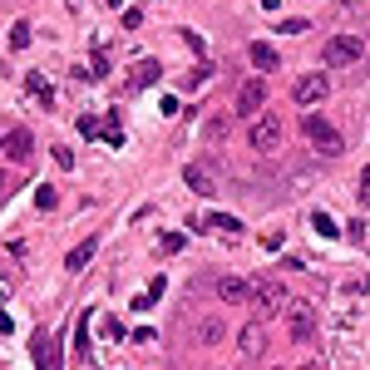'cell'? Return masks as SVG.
Listing matches in <instances>:
<instances>
[{
  "label": "cell",
  "mask_w": 370,
  "mask_h": 370,
  "mask_svg": "<svg viewBox=\"0 0 370 370\" xmlns=\"http://www.w3.org/2000/svg\"><path fill=\"white\" fill-rule=\"evenodd\" d=\"M326 99H331V74L326 70H311V74H301L291 84V104L296 109H316V104H326Z\"/></svg>",
  "instance_id": "cell-1"
},
{
  "label": "cell",
  "mask_w": 370,
  "mask_h": 370,
  "mask_svg": "<svg viewBox=\"0 0 370 370\" xmlns=\"http://www.w3.org/2000/svg\"><path fill=\"white\" fill-rule=\"evenodd\" d=\"M247 143H252L257 153H277V148H282V114H277V109H262V114L252 119V129H247Z\"/></svg>",
  "instance_id": "cell-2"
},
{
  "label": "cell",
  "mask_w": 370,
  "mask_h": 370,
  "mask_svg": "<svg viewBox=\"0 0 370 370\" xmlns=\"http://www.w3.org/2000/svg\"><path fill=\"white\" fill-rule=\"evenodd\" d=\"M247 301H252V311H257V316H277V311L287 306V287H282L277 277H257Z\"/></svg>",
  "instance_id": "cell-3"
},
{
  "label": "cell",
  "mask_w": 370,
  "mask_h": 370,
  "mask_svg": "<svg viewBox=\"0 0 370 370\" xmlns=\"http://www.w3.org/2000/svg\"><path fill=\"white\" fill-rule=\"evenodd\" d=\"M301 134H306V138H311L316 148H321L326 158H336V153H346V138H341V134H336V129H331V124H326L321 114H316V109H311V114L301 119Z\"/></svg>",
  "instance_id": "cell-4"
},
{
  "label": "cell",
  "mask_w": 370,
  "mask_h": 370,
  "mask_svg": "<svg viewBox=\"0 0 370 370\" xmlns=\"http://www.w3.org/2000/svg\"><path fill=\"white\" fill-rule=\"evenodd\" d=\"M287 331H291V341L316 336V306L311 301H287Z\"/></svg>",
  "instance_id": "cell-5"
},
{
  "label": "cell",
  "mask_w": 370,
  "mask_h": 370,
  "mask_svg": "<svg viewBox=\"0 0 370 370\" xmlns=\"http://www.w3.org/2000/svg\"><path fill=\"white\" fill-rule=\"evenodd\" d=\"M365 55V45L355 40V35H336V40H326V65L331 70H341V65H355Z\"/></svg>",
  "instance_id": "cell-6"
},
{
  "label": "cell",
  "mask_w": 370,
  "mask_h": 370,
  "mask_svg": "<svg viewBox=\"0 0 370 370\" xmlns=\"http://www.w3.org/2000/svg\"><path fill=\"white\" fill-rule=\"evenodd\" d=\"M262 109H267V84H262V79H247V84L237 89V114L252 124Z\"/></svg>",
  "instance_id": "cell-7"
},
{
  "label": "cell",
  "mask_w": 370,
  "mask_h": 370,
  "mask_svg": "<svg viewBox=\"0 0 370 370\" xmlns=\"http://www.w3.org/2000/svg\"><path fill=\"white\" fill-rule=\"evenodd\" d=\"M6 153H10V163H30V153H35V138H30V129H25V124L6 129Z\"/></svg>",
  "instance_id": "cell-8"
},
{
  "label": "cell",
  "mask_w": 370,
  "mask_h": 370,
  "mask_svg": "<svg viewBox=\"0 0 370 370\" xmlns=\"http://www.w3.org/2000/svg\"><path fill=\"white\" fill-rule=\"evenodd\" d=\"M183 183H188L198 198H213V193H218V178H213V168H207V163H188V168H183Z\"/></svg>",
  "instance_id": "cell-9"
},
{
  "label": "cell",
  "mask_w": 370,
  "mask_h": 370,
  "mask_svg": "<svg viewBox=\"0 0 370 370\" xmlns=\"http://www.w3.org/2000/svg\"><path fill=\"white\" fill-rule=\"evenodd\" d=\"M25 94L40 104V109H55V89H49V79L40 70H25Z\"/></svg>",
  "instance_id": "cell-10"
},
{
  "label": "cell",
  "mask_w": 370,
  "mask_h": 370,
  "mask_svg": "<svg viewBox=\"0 0 370 370\" xmlns=\"http://www.w3.org/2000/svg\"><path fill=\"white\" fill-rule=\"evenodd\" d=\"M213 291H218V301L237 306V301H247V296H252V282H242V277H218V282H213Z\"/></svg>",
  "instance_id": "cell-11"
},
{
  "label": "cell",
  "mask_w": 370,
  "mask_h": 370,
  "mask_svg": "<svg viewBox=\"0 0 370 370\" xmlns=\"http://www.w3.org/2000/svg\"><path fill=\"white\" fill-rule=\"evenodd\" d=\"M94 252H99V237H84L70 257H65V272H84L89 267V262H94Z\"/></svg>",
  "instance_id": "cell-12"
},
{
  "label": "cell",
  "mask_w": 370,
  "mask_h": 370,
  "mask_svg": "<svg viewBox=\"0 0 370 370\" xmlns=\"http://www.w3.org/2000/svg\"><path fill=\"white\" fill-rule=\"evenodd\" d=\"M202 232H223V237H242V223L232 213H207L202 218Z\"/></svg>",
  "instance_id": "cell-13"
},
{
  "label": "cell",
  "mask_w": 370,
  "mask_h": 370,
  "mask_svg": "<svg viewBox=\"0 0 370 370\" xmlns=\"http://www.w3.org/2000/svg\"><path fill=\"white\" fill-rule=\"evenodd\" d=\"M247 55H252V65H257V70H277V65H282L277 45H267V40H252V49H247Z\"/></svg>",
  "instance_id": "cell-14"
},
{
  "label": "cell",
  "mask_w": 370,
  "mask_h": 370,
  "mask_svg": "<svg viewBox=\"0 0 370 370\" xmlns=\"http://www.w3.org/2000/svg\"><path fill=\"white\" fill-rule=\"evenodd\" d=\"M193 341H198V346H213V341H223V321H218V316H202V321L193 326Z\"/></svg>",
  "instance_id": "cell-15"
},
{
  "label": "cell",
  "mask_w": 370,
  "mask_h": 370,
  "mask_svg": "<svg viewBox=\"0 0 370 370\" xmlns=\"http://www.w3.org/2000/svg\"><path fill=\"white\" fill-rule=\"evenodd\" d=\"M163 79V65L158 60H138V70H134V89H148V84H158Z\"/></svg>",
  "instance_id": "cell-16"
},
{
  "label": "cell",
  "mask_w": 370,
  "mask_h": 370,
  "mask_svg": "<svg viewBox=\"0 0 370 370\" xmlns=\"http://www.w3.org/2000/svg\"><path fill=\"white\" fill-rule=\"evenodd\" d=\"M74 360H89V311L74 321Z\"/></svg>",
  "instance_id": "cell-17"
},
{
  "label": "cell",
  "mask_w": 370,
  "mask_h": 370,
  "mask_svg": "<svg viewBox=\"0 0 370 370\" xmlns=\"http://www.w3.org/2000/svg\"><path fill=\"white\" fill-rule=\"evenodd\" d=\"M109 148H124V129H119V109H109V119H104V134H99Z\"/></svg>",
  "instance_id": "cell-18"
},
{
  "label": "cell",
  "mask_w": 370,
  "mask_h": 370,
  "mask_svg": "<svg viewBox=\"0 0 370 370\" xmlns=\"http://www.w3.org/2000/svg\"><path fill=\"white\" fill-rule=\"evenodd\" d=\"M311 227H316V237H331V242L341 237V223L331 213H311Z\"/></svg>",
  "instance_id": "cell-19"
},
{
  "label": "cell",
  "mask_w": 370,
  "mask_h": 370,
  "mask_svg": "<svg viewBox=\"0 0 370 370\" xmlns=\"http://www.w3.org/2000/svg\"><path fill=\"white\" fill-rule=\"evenodd\" d=\"M30 351H35V365H40V370H60V365H49V336H45V331H35Z\"/></svg>",
  "instance_id": "cell-20"
},
{
  "label": "cell",
  "mask_w": 370,
  "mask_h": 370,
  "mask_svg": "<svg viewBox=\"0 0 370 370\" xmlns=\"http://www.w3.org/2000/svg\"><path fill=\"white\" fill-rule=\"evenodd\" d=\"M25 45H30V25L15 20V25H10V49H25Z\"/></svg>",
  "instance_id": "cell-21"
},
{
  "label": "cell",
  "mask_w": 370,
  "mask_h": 370,
  "mask_svg": "<svg viewBox=\"0 0 370 370\" xmlns=\"http://www.w3.org/2000/svg\"><path fill=\"white\" fill-rule=\"evenodd\" d=\"M242 351H247V355L262 351V331H257V326H242Z\"/></svg>",
  "instance_id": "cell-22"
},
{
  "label": "cell",
  "mask_w": 370,
  "mask_h": 370,
  "mask_svg": "<svg viewBox=\"0 0 370 370\" xmlns=\"http://www.w3.org/2000/svg\"><path fill=\"white\" fill-rule=\"evenodd\" d=\"M84 74L104 79V74H109V55H104V49H94V60H89V70H84Z\"/></svg>",
  "instance_id": "cell-23"
},
{
  "label": "cell",
  "mask_w": 370,
  "mask_h": 370,
  "mask_svg": "<svg viewBox=\"0 0 370 370\" xmlns=\"http://www.w3.org/2000/svg\"><path fill=\"white\" fill-rule=\"evenodd\" d=\"M55 202H60V193H55V188H35V207H40V213H49Z\"/></svg>",
  "instance_id": "cell-24"
},
{
  "label": "cell",
  "mask_w": 370,
  "mask_h": 370,
  "mask_svg": "<svg viewBox=\"0 0 370 370\" xmlns=\"http://www.w3.org/2000/svg\"><path fill=\"white\" fill-rule=\"evenodd\" d=\"M79 134H84V138H99V134H104V124H99L94 114H79Z\"/></svg>",
  "instance_id": "cell-25"
},
{
  "label": "cell",
  "mask_w": 370,
  "mask_h": 370,
  "mask_svg": "<svg viewBox=\"0 0 370 370\" xmlns=\"http://www.w3.org/2000/svg\"><path fill=\"white\" fill-rule=\"evenodd\" d=\"M138 25H143V10L129 6V10H124V30H138Z\"/></svg>",
  "instance_id": "cell-26"
},
{
  "label": "cell",
  "mask_w": 370,
  "mask_h": 370,
  "mask_svg": "<svg viewBox=\"0 0 370 370\" xmlns=\"http://www.w3.org/2000/svg\"><path fill=\"white\" fill-rule=\"evenodd\" d=\"M277 30H282V35H301V30H306V20H301V15H291V20H282Z\"/></svg>",
  "instance_id": "cell-27"
},
{
  "label": "cell",
  "mask_w": 370,
  "mask_h": 370,
  "mask_svg": "<svg viewBox=\"0 0 370 370\" xmlns=\"http://www.w3.org/2000/svg\"><path fill=\"white\" fill-rule=\"evenodd\" d=\"M55 163H60V168H65V173H70V168H74V153H70V148H60V143H55Z\"/></svg>",
  "instance_id": "cell-28"
},
{
  "label": "cell",
  "mask_w": 370,
  "mask_h": 370,
  "mask_svg": "<svg viewBox=\"0 0 370 370\" xmlns=\"http://www.w3.org/2000/svg\"><path fill=\"white\" fill-rule=\"evenodd\" d=\"M163 291H168V277H153V282H148V296H153V301L163 296Z\"/></svg>",
  "instance_id": "cell-29"
},
{
  "label": "cell",
  "mask_w": 370,
  "mask_h": 370,
  "mask_svg": "<svg viewBox=\"0 0 370 370\" xmlns=\"http://www.w3.org/2000/svg\"><path fill=\"white\" fill-rule=\"evenodd\" d=\"M183 40H188V49H193V55H202V35H198V30H183Z\"/></svg>",
  "instance_id": "cell-30"
},
{
  "label": "cell",
  "mask_w": 370,
  "mask_h": 370,
  "mask_svg": "<svg viewBox=\"0 0 370 370\" xmlns=\"http://www.w3.org/2000/svg\"><path fill=\"white\" fill-rule=\"evenodd\" d=\"M15 331V321H10V311H0V336H10Z\"/></svg>",
  "instance_id": "cell-31"
},
{
  "label": "cell",
  "mask_w": 370,
  "mask_h": 370,
  "mask_svg": "<svg viewBox=\"0 0 370 370\" xmlns=\"http://www.w3.org/2000/svg\"><path fill=\"white\" fill-rule=\"evenodd\" d=\"M360 188H365V193H370V168H365V173H360Z\"/></svg>",
  "instance_id": "cell-32"
},
{
  "label": "cell",
  "mask_w": 370,
  "mask_h": 370,
  "mask_svg": "<svg viewBox=\"0 0 370 370\" xmlns=\"http://www.w3.org/2000/svg\"><path fill=\"white\" fill-rule=\"evenodd\" d=\"M6 183H10V173H6V168H0V193H6Z\"/></svg>",
  "instance_id": "cell-33"
},
{
  "label": "cell",
  "mask_w": 370,
  "mask_h": 370,
  "mask_svg": "<svg viewBox=\"0 0 370 370\" xmlns=\"http://www.w3.org/2000/svg\"><path fill=\"white\" fill-rule=\"evenodd\" d=\"M0 153H6V129H0Z\"/></svg>",
  "instance_id": "cell-34"
}]
</instances>
